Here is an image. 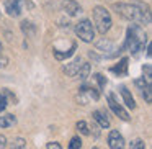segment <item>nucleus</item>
Instances as JSON below:
<instances>
[{
    "label": "nucleus",
    "instance_id": "1",
    "mask_svg": "<svg viewBox=\"0 0 152 149\" xmlns=\"http://www.w3.org/2000/svg\"><path fill=\"white\" fill-rule=\"evenodd\" d=\"M116 12L121 15L124 20L132 21L136 25H149L151 23V8L147 5L136 2V4H115L113 5Z\"/></svg>",
    "mask_w": 152,
    "mask_h": 149
},
{
    "label": "nucleus",
    "instance_id": "2",
    "mask_svg": "<svg viewBox=\"0 0 152 149\" xmlns=\"http://www.w3.org/2000/svg\"><path fill=\"white\" fill-rule=\"evenodd\" d=\"M145 43H147V40H145V33L142 30V26L132 25V26H129L128 33H126V41L123 48L131 51L132 54H137L139 51L144 49Z\"/></svg>",
    "mask_w": 152,
    "mask_h": 149
},
{
    "label": "nucleus",
    "instance_id": "3",
    "mask_svg": "<svg viewBox=\"0 0 152 149\" xmlns=\"http://www.w3.org/2000/svg\"><path fill=\"white\" fill-rule=\"evenodd\" d=\"M113 21H111V15L105 7H95L93 8V28H96L100 34H105L110 31Z\"/></svg>",
    "mask_w": 152,
    "mask_h": 149
},
{
    "label": "nucleus",
    "instance_id": "4",
    "mask_svg": "<svg viewBox=\"0 0 152 149\" xmlns=\"http://www.w3.org/2000/svg\"><path fill=\"white\" fill-rule=\"evenodd\" d=\"M75 33L83 43H92L93 38H95V28H93L92 21L83 18V20H80L75 25Z\"/></svg>",
    "mask_w": 152,
    "mask_h": 149
},
{
    "label": "nucleus",
    "instance_id": "5",
    "mask_svg": "<svg viewBox=\"0 0 152 149\" xmlns=\"http://www.w3.org/2000/svg\"><path fill=\"white\" fill-rule=\"evenodd\" d=\"M108 105H110V108H111V112L115 113L116 116H119L123 121H129V120H131L129 113L126 112V110L123 108V106L119 105L118 102H116V97L113 95V93H110V95H108Z\"/></svg>",
    "mask_w": 152,
    "mask_h": 149
},
{
    "label": "nucleus",
    "instance_id": "6",
    "mask_svg": "<svg viewBox=\"0 0 152 149\" xmlns=\"http://www.w3.org/2000/svg\"><path fill=\"white\" fill-rule=\"evenodd\" d=\"M59 4H61V8L69 17H77V15L82 13V7L77 4L75 0H59Z\"/></svg>",
    "mask_w": 152,
    "mask_h": 149
},
{
    "label": "nucleus",
    "instance_id": "7",
    "mask_svg": "<svg viewBox=\"0 0 152 149\" xmlns=\"http://www.w3.org/2000/svg\"><path fill=\"white\" fill-rule=\"evenodd\" d=\"M82 57L80 56H75L70 62H67V64H64L62 66V70H64V74L66 76H69V77H75L77 76V72H79V69H80V66H82Z\"/></svg>",
    "mask_w": 152,
    "mask_h": 149
},
{
    "label": "nucleus",
    "instance_id": "8",
    "mask_svg": "<svg viewBox=\"0 0 152 149\" xmlns=\"http://www.w3.org/2000/svg\"><path fill=\"white\" fill-rule=\"evenodd\" d=\"M96 49L98 51H102V53H105V56L106 57H113L115 56V51H118L119 53V49H116L115 48V44H113V41H110V40H106V38H102V40L96 43Z\"/></svg>",
    "mask_w": 152,
    "mask_h": 149
},
{
    "label": "nucleus",
    "instance_id": "9",
    "mask_svg": "<svg viewBox=\"0 0 152 149\" xmlns=\"http://www.w3.org/2000/svg\"><path fill=\"white\" fill-rule=\"evenodd\" d=\"M108 146L111 149H124V139H123L121 133L116 131V129H111L108 134Z\"/></svg>",
    "mask_w": 152,
    "mask_h": 149
},
{
    "label": "nucleus",
    "instance_id": "10",
    "mask_svg": "<svg viewBox=\"0 0 152 149\" xmlns=\"http://www.w3.org/2000/svg\"><path fill=\"white\" fill-rule=\"evenodd\" d=\"M5 10L10 17L17 18L21 15V0H4Z\"/></svg>",
    "mask_w": 152,
    "mask_h": 149
},
{
    "label": "nucleus",
    "instance_id": "11",
    "mask_svg": "<svg viewBox=\"0 0 152 149\" xmlns=\"http://www.w3.org/2000/svg\"><path fill=\"white\" fill-rule=\"evenodd\" d=\"M92 116L100 125V128H105V129L110 128V120H108V116H106V113L103 112V110H95V112L92 113Z\"/></svg>",
    "mask_w": 152,
    "mask_h": 149
},
{
    "label": "nucleus",
    "instance_id": "12",
    "mask_svg": "<svg viewBox=\"0 0 152 149\" xmlns=\"http://www.w3.org/2000/svg\"><path fill=\"white\" fill-rule=\"evenodd\" d=\"M119 92H121V97H123V100H124L126 106H128V108H131V110H134L136 108V102H134V97L131 95V92H129L124 85L119 89Z\"/></svg>",
    "mask_w": 152,
    "mask_h": 149
},
{
    "label": "nucleus",
    "instance_id": "13",
    "mask_svg": "<svg viewBox=\"0 0 152 149\" xmlns=\"http://www.w3.org/2000/svg\"><path fill=\"white\" fill-rule=\"evenodd\" d=\"M17 125V116L15 115H0V128H12Z\"/></svg>",
    "mask_w": 152,
    "mask_h": 149
},
{
    "label": "nucleus",
    "instance_id": "14",
    "mask_svg": "<svg viewBox=\"0 0 152 149\" xmlns=\"http://www.w3.org/2000/svg\"><path fill=\"white\" fill-rule=\"evenodd\" d=\"M80 92H83V93H85V95L88 97L90 100H95V102L100 98V93H98V90H96V89H93L92 85H82V89H80Z\"/></svg>",
    "mask_w": 152,
    "mask_h": 149
},
{
    "label": "nucleus",
    "instance_id": "15",
    "mask_svg": "<svg viewBox=\"0 0 152 149\" xmlns=\"http://www.w3.org/2000/svg\"><path fill=\"white\" fill-rule=\"evenodd\" d=\"M90 69H92V66H90L88 62H82V66H80L79 72H77V77H79L80 80H85L87 77L90 76Z\"/></svg>",
    "mask_w": 152,
    "mask_h": 149
},
{
    "label": "nucleus",
    "instance_id": "16",
    "mask_svg": "<svg viewBox=\"0 0 152 149\" xmlns=\"http://www.w3.org/2000/svg\"><path fill=\"white\" fill-rule=\"evenodd\" d=\"M21 31H23L26 36H33L34 34V31H36V26H34L31 21H21Z\"/></svg>",
    "mask_w": 152,
    "mask_h": 149
},
{
    "label": "nucleus",
    "instance_id": "17",
    "mask_svg": "<svg viewBox=\"0 0 152 149\" xmlns=\"http://www.w3.org/2000/svg\"><path fill=\"white\" fill-rule=\"evenodd\" d=\"M26 148V139L25 138H13L10 142V149H25Z\"/></svg>",
    "mask_w": 152,
    "mask_h": 149
},
{
    "label": "nucleus",
    "instance_id": "18",
    "mask_svg": "<svg viewBox=\"0 0 152 149\" xmlns=\"http://www.w3.org/2000/svg\"><path fill=\"white\" fill-rule=\"evenodd\" d=\"M126 69H128V57H123L119 61V64L116 67H113V72L116 74H126Z\"/></svg>",
    "mask_w": 152,
    "mask_h": 149
},
{
    "label": "nucleus",
    "instance_id": "19",
    "mask_svg": "<svg viewBox=\"0 0 152 149\" xmlns=\"http://www.w3.org/2000/svg\"><path fill=\"white\" fill-rule=\"evenodd\" d=\"M141 93H142V97H144L145 102H147V103H152V87H151V85L142 87V89H141Z\"/></svg>",
    "mask_w": 152,
    "mask_h": 149
},
{
    "label": "nucleus",
    "instance_id": "20",
    "mask_svg": "<svg viewBox=\"0 0 152 149\" xmlns=\"http://www.w3.org/2000/svg\"><path fill=\"white\" fill-rule=\"evenodd\" d=\"M74 51H75V44H72V48H70V49L67 51V53H59V51H54V56H56V59L64 61L66 57L72 56V54H74Z\"/></svg>",
    "mask_w": 152,
    "mask_h": 149
},
{
    "label": "nucleus",
    "instance_id": "21",
    "mask_svg": "<svg viewBox=\"0 0 152 149\" xmlns=\"http://www.w3.org/2000/svg\"><path fill=\"white\" fill-rule=\"evenodd\" d=\"M77 129H79V133L83 134V136L90 134V128H88V125H87L85 121H77Z\"/></svg>",
    "mask_w": 152,
    "mask_h": 149
},
{
    "label": "nucleus",
    "instance_id": "22",
    "mask_svg": "<svg viewBox=\"0 0 152 149\" xmlns=\"http://www.w3.org/2000/svg\"><path fill=\"white\" fill-rule=\"evenodd\" d=\"M69 149H82V141L79 136H74L69 142Z\"/></svg>",
    "mask_w": 152,
    "mask_h": 149
},
{
    "label": "nucleus",
    "instance_id": "23",
    "mask_svg": "<svg viewBox=\"0 0 152 149\" xmlns=\"http://www.w3.org/2000/svg\"><path fill=\"white\" fill-rule=\"evenodd\" d=\"M129 149H145V144L141 138H137V139H134V141H131Z\"/></svg>",
    "mask_w": 152,
    "mask_h": 149
},
{
    "label": "nucleus",
    "instance_id": "24",
    "mask_svg": "<svg viewBox=\"0 0 152 149\" xmlns=\"http://www.w3.org/2000/svg\"><path fill=\"white\" fill-rule=\"evenodd\" d=\"M142 70H144V76H145V82L151 84V77H152V67L151 64H144V67H142Z\"/></svg>",
    "mask_w": 152,
    "mask_h": 149
},
{
    "label": "nucleus",
    "instance_id": "25",
    "mask_svg": "<svg viewBox=\"0 0 152 149\" xmlns=\"http://www.w3.org/2000/svg\"><path fill=\"white\" fill-rule=\"evenodd\" d=\"M0 93H2V95L5 97V100H7V102H8V100H10V102L17 103V97H15L13 93H12L10 90H8V89H2V92H0Z\"/></svg>",
    "mask_w": 152,
    "mask_h": 149
},
{
    "label": "nucleus",
    "instance_id": "26",
    "mask_svg": "<svg viewBox=\"0 0 152 149\" xmlns=\"http://www.w3.org/2000/svg\"><path fill=\"white\" fill-rule=\"evenodd\" d=\"M75 100H77V102L80 103V105H87V103L90 102V98H88V97H87V95H85V93H83V92H79V95L75 97Z\"/></svg>",
    "mask_w": 152,
    "mask_h": 149
},
{
    "label": "nucleus",
    "instance_id": "27",
    "mask_svg": "<svg viewBox=\"0 0 152 149\" xmlns=\"http://www.w3.org/2000/svg\"><path fill=\"white\" fill-rule=\"evenodd\" d=\"M95 80L98 82L100 89H105V85H106V79L103 77V74H95Z\"/></svg>",
    "mask_w": 152,
    "mask_h": 149
},
{
    "label": "nucleus",
    "instance_id": "28",
    "mask_svg": "<svg viewBox=\"0 0 152 149\" xmlns=\"http://www.w3.org/2000/svg\"><path fill=\"white\" fill-rule=\"evenodd\" d=\"M134 84L139 87V89H142V87H145V85H151V84H147V82L144 80V77H141V79H136V80H134Z\"/></svg>",
    "mask_w": 152,
    "mask_h": 149
},
{
    "label": "nucleus",
    "instance_id": "29",
    "mask_svg": "<svg viewBox=\"0 0 152 149\" xmlns=\"http://www.w3.org/2000/svg\"><path fill=\"white\" fill-rule=\"evenodd\" d=\"M7 103H8V102L5 100V97L2 95V93H0V113H2L5 108H7Z\"/></svg>",
    "mask_w": 152,
    "mask_h": 149
},
{
    "label": "nucleus",
    "instance_id": "30",
    "mask_svg": "<svg viewBox=\"0 0 152 149\" xmlns=\"http://www.w3.org/2000/svg\"><path fill=\"white\" fill-rule=\"evenodd\" d=\"M48 149H62V146L56 141H51V142H48Z\"/></svg>",
    "mask_w": 152,
    "mask_h": 149
},
{
    "label": "nucleus",
    "instance_id": "31",
    "mask_svg": "<svg viewBox=\"0 0 152 149\" xmlns=\"http://www.w3.org/2000/svg\"><path fill=\"white\" fill-rule=\"evenodd\" d=\"M7 148V138L4 134H0V149H5Z\"/></svg>",
    "mask_w": 152,
    "mask_h": 149
},
{
    "label": "nucleus",
    "instance_id": "32",
    "mask_svg": "<svg viewBox=\"0 0 152 149\" xmlns=\"http://www.w3.org/2000/svg\"><path fill=\"white\" fill-rule=\"evenodd\" d=\"M7 62H8L7 57H0V67H5V66H7Z\"/></svg>",
    "mask_w": 152,
    "mask_h": 149
},
{
    "label": "nucleus",
    "instance_id": "33",
    "mask_svg": "<svg viewBox=\"0 0 152 149\" xmlns=\"http://www.w3.org/2000/svg\"><path fill=\"white\" fill-rule=\"evenodd\" d=\"M0 51H2V43H0Z\"/></svg>",
    "mask_w": 152,
    "mask_h": 149
},
{
    "label": "nucleus",
    "instance_id": "34",
    "mask_svg": "<svg viewBox=\"0 0 152 149\" xmlns=\"http://www.w3.org/2000/svg\"><path fill=\"white\" fill-rule=\"evenodd\" d=\"M92 149H98V148H92Z\"/></svg>",
    "mask_w": 152,
    "mask_h": 149
}]
</instances>
